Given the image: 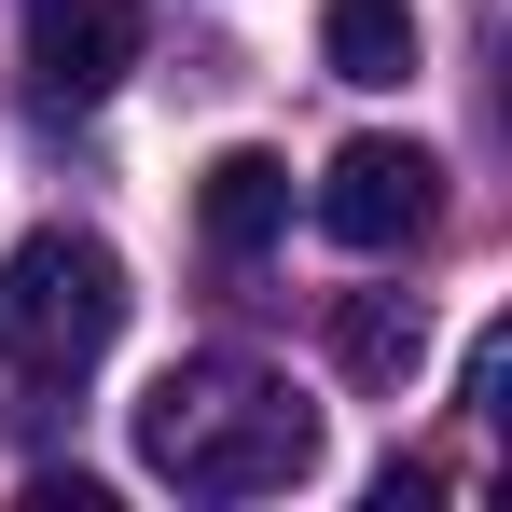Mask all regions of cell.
<instances>
[{
	"label": "cell",
	"instance_id": "6da1fadb",
	"mask_svg": "<svg viewBox=\"0 0 512 512\" xmlns=\"http://www.w3.org/2000/svg\"><path fill=\"white\" fill-rule=\"evenodd\" d=\"M139 471H167L180 499H277L319 471V402H291L263 360H167L139 402Z\"/></svg>",
	"mask_w": 512,
	"mask_h": 512
},
{
	"label": "cell",
	"instance_id": "8992f818",
	"mask_svg": "<svg viewBox=\"0 0 512 512\" xmlns=\"http://www.w3.org/2000/svg\"><path fill=\"white\" fill-rule=\"evenodd\" d=\"M333 360H346V388H402L429 360V305L416 291H346L333 305Z\"/></svg>",
	"mask_w": 512,
	"mask_h": 512
},
{
	"label": "cell",
	"instance_id": "5b68a950",
	"mask_svg": "<svg viewBox=\"0 0 512 512\" xmlns=\"http://www.w3.org/2000/svg\"><path fill=\"white\" fill-rule=\"evenodd\" d=\"M194 222H208V250H222V263H263L277 236H291V167H277L263 139L208 153V180H194Z\"/></svg>",
	"mask_w": 512,
	"mask_h": 512
},
{
	"label": "cell",
	"instance_id": "52a82bcc",
	"mask_svg": "<svg viewBox=\"0 0 512 512\" xmlns=\"http://www.w3.org/2000/svg\"><path fill=\"white\" fill-rule=\"evenodd\" d=\"M319 56H333V84H402L416 70V0H333Z\"/></svg>",
	"mask_w": 512,
	"mask_h": 512
},
{
	"label": "cell",
	"instance_id": "ba28073f",
	"mask_svg": "<svg viewBox=\"0 0 512 512\" xmlns=\"http://www.w3.org/2000/svg\"><path fill=\"white\" fill-rule=\"evenodd\" d=\"M429 499H443V471H402V457L374 471V512H429Z\"/></svg>",
	"mask_w": 512,
	"mask_h": 512
},
{
	"label": "cell",
	"instance_id": "3957f363",
	"mask_svg": "<svg viewBox=\"0 0 512 512\" xmlns=\"http://www.w3.org/2000/svg\"><path fill=\"white\" fill-rule=\"evenodd\" d=\"M429 208H443V167H429L416 139H346L333 167H319V236L333 250H416Z\"/></svg>",
	"mask_w": 512,
	"mask_h": 512
},
{
	"label": "cell",
	"instance_id": "277c9868",
	"mask_svg": "<svg viewBox=\"0 0 512 512\" xmlns=\"http://www.w3.org/2000/svg\"><path fill=\"white\" fill-rule=\"evenodd\" d=\"M139 70V14L125 0H28V84L97 111V97Z\"/></svg>",
	"mask_w": 512,
	"mask_h": 512
},
{
	"label": "cell",
	"instance_id": "7a4b0ae2",
	"mask_svg": "<svg viewBox=\"0 0 512 512\" xmlns=\"http://www.w3.org/2000/svg\"><path fill=\"white\" fill-rule=\"evenodd\" d=\"M125 333V263L70 236V222H42V236H14L0 263V374L14 388H84L97 360Z\"/></svg>",
	"mask_w": 512,
	"mask_h": 512
}]
</instances>
